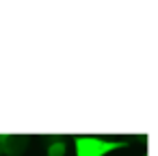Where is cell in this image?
Returning a JSON list of instances; mask_svg holds the SVG:
<instances>
[{
  "label": "cell",
  "mask_w": 158,
  "mask_h": 156,
  "mask_svg": "<svg viewBox=\"0 0 158 156\" xmlns=\"http://www.w3.org/2000/svg\"><path fill=\"white\" fill-rule=\"evenodd\" d=\"M123 147L121 141H106L100 137H76L74 139V150L76 156H106L108 152Z\"/></svg>",
  "instance_id": "6da1fadb"
},
{
  "label": "cell",
  "mask_w": 158,
  "mask_h": 156,
  "mask_svg": "<svg viewBox=\"0 0 158 156\" xmlns=\"http://www.w3.org/2000/svg\"><path fill=\"white\" fill-rule=\"evenodd\" d=\"M65 152H67V143L63 139H54L48 145V156H65Z\"/></svg>",
  "instance_id": "7a4b0ae2"
}]
</instances>
